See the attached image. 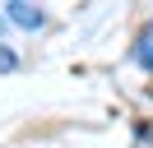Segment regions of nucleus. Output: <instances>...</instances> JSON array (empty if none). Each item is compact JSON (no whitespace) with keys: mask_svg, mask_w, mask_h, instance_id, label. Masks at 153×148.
<instances>
[{"mask_svg":"<svg viewBox=\"0 0 153 148\" xmlns=\"http://www.w3.org/2000/svg\"><path fill=\"white\" fill-rule=\"evenodd\" d=\"M10 18H14L19 28H42V9L23 5V0H14V5H10Z\"/></svg>","mask_w":153,"mask_h":148,"instance_id":"obj_1","label":"nucleus"},{"mask_svg":"<svg viewBox=\"0 0 153 148\" xmlns=\"http://www.w3.org/2000/svg\"><path fill=\"white\" fill-rule=\"evenodd\" d=\"M10 65H14V51H10V46H0V70H10Z\"/></svg>","mask_w":153,"mask_h":148,"instance_id":"obj_2","label":"nucleus"}]
</instances>
